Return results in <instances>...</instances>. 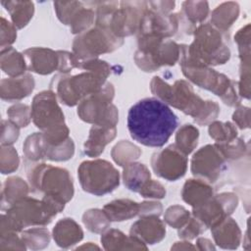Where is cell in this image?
<instances>
[{
	"label": "cell",
	"mask_w": 251,
	"mask_h": 251,
	"mask_svg": "<svg viewBox=\"0 0 251 251\" xmlns=\"http://www.w3.org/2000/svg\"><path fill=\"white\" fill-rule=\"evenodd\" d=\"M126 124L132 139L144 146L162 147L177 127L178 119L169 105L148 97L129 108Z\"/></svg>",
	"instance_id": "obj_1"
},
{
	"label": "cell",
	"mask_w": 251,
	"mask_h": 251,
	"mask_svg": "<svg viewBox=\"0 0 251 251\" xmlns=\"http://www.w3.org/2000/svg\"><path fill=\"white\" fill-rule=\"evenodd\" d=\"M224 33L210 23L196 26L192 43L179 45V65L211 67L226 64L230 58V50L226 43Z\"/></svg>",
	"instance_id": "obj_2"
},
{
	"label": "cell",
	"mask_w": 251,
	"mask_h": 251,
	"mask_svg": "<svg viewBox=\"0 0 251 251\" xmlns=\"http://www.w3.org/2000/svg\"><path fill=\"white\" fill-rule=\"evenodd\" d=\"M25 171L32 192L42 193L43 197L62 205L72 200L75 193L74 182L67 169L28 161Z\"/></svg>",
	"instance_id": "obj_3"
},
{
	"label": "cell",
	"mask_w": 251,
	"mask_h": 251,
	"mask_svg": "<svg viewBox=\"0 0 251 251\" xmlns=\"http://www.w3.org/2000/svg\"><path fill=\"white\" fill-rule=\"evenodd\" d=\"M1 216L0 233L18 232L28 226H44L49 225L62 210L46 199H35L25 196L6 210Z\"/></svg>",
	"instance_id": "obj_4"
},
{
	"label": "cell",
	"mask_w": 251,
	"mask_h": 251,
	"mask_svg": "<svg viewBox=\"0 0 251 251\" xmlns=\"http://www.w3.org/2000/svg\"><path fill=\"white\" fill-rule=\"evenodd\" d=\"M31 121L41 129L46 142L50 145H60L70 136V129L65 124V116L58 104L56 93L43 90L37 93L31 103Z\"/></svg>",
	"instance_id": "obj_5"
},
{
	"label": "cell",
	"mask_w": 251,
	"mask_h": 251,
	"mask_svg": "<svg viewBox=\"0 0 251 251\" xmlns=\"http://www.w3.org/2000/svg\"><path fill=\"white\" fill-rule=\"evenodd\" d=\"M163 102L192 117L199 126L210 125L220 114V106L217 102L203 100L184 79L176 80L173 85L169 84Z\"/></svg>",
	"instance_id": "obj_6"
},
{
	"label": "cell",
	"mask_w": 251,
	"mask_h": 251,
	"mask_svg": "<svg viewBox=\"0 0 251 251\" xmlns=\"http://www.w3.org/2000/svg\"><path fill=\"white\" fill-rule=\"evenodd\" d=\"M179 44L155 34L137 35L134 53L136 66L144 72H155L163 66H174L179 60Z\"/></svg>",
	"instance_id": "obj_7"
},
{
	"label": "cell",
	"mask_w": 251,
	"mask_h": 251,
	"mask_svg": "<svg viewBox=\"0 0 251 251\" xmlns=\"http://www.w3.org/2000/svg\"><path fill=\"white\" fill-rule=\"evenodd\" d=\"M106 82V78L87 71L75 75L58 74L53 77L50 89L56 93L61 103L74 107L87 96L100 91Z\"/></svg>",
	"instance_id": "obj_8"
},
{
	"label": "cell",
	"mask_w": 251,
	"mask_h": 251,
	"mask_svg": "<svg viewBox=\"0 0 251 251\" xmlns=\"http://www.w3.org/2000/svg\"><path fill=\"white\" fill-rule=\"evenodd\" d=\"M77 176L82 190L95 196L111 193L120 185V173L110 162L103 159L80 163Z\"/></svg>",
	"instance_id": "obj_9"
},
{
	"label": "cell",
	"mask_w": 251,
	"mask_h": 251,
	"mask_svg": "<svg viewBox=\"0 0 251 251\" xmlns=\"http://www.w3.org/2000/svg\"><path fill=\"white\" fill-rule=\"evenodd\" d=\"M183 75L197 86L213 92L230 107L240 105L236 82L210 67L180 66Z\"/></svg>",
	"instance_id": "obj_10"
},
{
	"label": "cell",
	"mask_w": 251,
	"mask_h": 251,
	"mask_svg": "<svg viewBox=\"0 0 251 251\" xmlns=\"http://www.w3.org/2000/svg\"><path fill=\"white\" fill-rule=\"evenodd\" d=\"M115 96L114 85L106 82L100 91L81 100L77 105L80 120L92 125L117 126L119 111L112 103Z\"/></svg>",
	"instance_id": "obj_11"
},
{
	"label": "cell",
	"mask_w": 251,
	"mask_h": 251,
	"mask_svg": "<svg viewBox=\"0 0 251 251\" xmlns=\"http://www.w3.org/2000/svg\"><path fill=\"white\" fill-rule=\"evenodd\" d=\"M123 44V38L116 36L107 28L95 25L75 37L73 53L80 61L89 60L114 52Z\"/></svg>",
	"instance_id": "obj_12"
},
{
	"label": "cell",
	"mask_w": 251,
	"mask_h": 251,
	"mask_svg": "<svg viewBox=\"0 0 251 251\" xmlns=\"http://www.w3.org/2000/svg\"><path fill=\"white\" fill-rule=\"evenodd\" d=\"M226 160L215 144H207L193 154L190 171L195 177L213 184L226 170Z\"/></svg>",
	"instance_id": "obj_13"
},
{
	"label": "cell",
	"mask_w": 251,
	"mask_h": 251,
	"mask_svg": "<svg viewBox=\"0 0 251 251\" xmlns=\"http://www.w3.org/2000/svg\"><path fill=\"white\" fill-rule=\"evenodd\" d=\"M238 197L233 192L214 194L204 204L192 208V216L198 219L207 228L219 225L236 209Z\"/></svg>",
	"instance_id": "obj_14"
},
{
	"label": "cell",
	"mask_w": 251,
	"mask_h": 251,
	"mask_svg": "<svg viewBox=\"0 0 251 251\" xmlns=\"http://www.w3.org/2000/svg\"><path fill=\"white\" fill-rule=\"evenodd\" d=\"M187 164V156L175 144L155 152L151 157V167L155 175L168 181L182 177L186 173Z\"/></svg>",
	"instance_id": "obj_15"
},
{
	"label": "cell",
	"mask_w": 251,
	"mask_h": 251,
	"mask_svg": "<svg viewBox=\"0 0 251 251\" xmlns=\"http://www.w3.org/2000/svg\"><path fill=\"white\" fill-rule=\"evenodd\" d=\"M179 26L178 14H163L147 7L140 22L137 35L155 34L163 38L175 35Z\"/></svg>",
	"instance_id": "obj_16"
},
{
	"label": "cell",
	"mask_w": 251,
	"mask_h": 251,
	"mask_svg": "<svg viewBox=\"0 0 251 251\" xmlns=\"http://www.w3.org/2000/svg\"><path fill=\"white\" fill-rule=\"evenodd\" d=\"M27 70L38 75H50L59 69V53L50 48L31 47L23 52Z\"/></svg>",
	"instance_id": "obj_17"
},
{
	"label": "cell",
	"mask_w": 251,
	"mask_h": 251,
	"mask_svg": "<svg viewBox=\"0 0 251 251\" xmlns=\"http://www.w3.org/2000/svg\"><path fill=\"white\" fill-rule=\"evenodd\" d=\"M129 234L143 242L153 245L161 242L166 236L165 223L159 216H145L134 222L129 229Z\"/></svg>",
	"instance_id": "obj_18"
},
{
	"label": "cell",
	"mask_w": 251,
	"mask_h": 251,
	"mask_svg": "<svg viewBox=\"0 0 251 251\" xmlns=\"http://www.w3.org/2000/svg\"><path fill=\"white\" fill-rule=\"evenodd\" d=\"M35 81L30 74L1 79L0 96L8 102H18L27 97L34 89Z\"/></svg>",
	"instance_id": "obj_19"
},
{
	"label": "cell",
	"mask_w": 251,
	"mask_h": 251,
	"mask_svg": "<svg viewBox=\"0 0 251 251\" xmlns=\"http://www.w3.org/2000/svg\"><path fill=\"white\" fill-rule=\"evenodd\" d=\"M117 135V127L113 126L92 125L88 137L83 144L84 154L95 158L100 156L106 147Z\"/></svg>",
	"instance_id": "obj_20"
},
{
	"label": "cell",
	"mask_w": 251,
	"mask_h": 251,
	"mask_svg": "<svg viewBox=\"0 0 251 251\" xmlns=\"http://www.w3.org/2000/svg\"><path fill=\"white\" fill-rule=\"evenodd\" d=\"M215 243L223 249H236L241 241V230L230 217L211 228Z\"/></svg>",
	"instance_id": "obj_21"
},
{
	"label": "cell",
	"mask_w": 251,
	"mask_h": 251,
	"mask_svg": "<svg viewBox=\"0 0 251 251\" xmlns=\"http://www.w3.org/2000/svg\"><path fill=\"white\" fill-rule=\"evenodd\" d=\"M56 244L61 248H70L83 238V231L80 226L71 218H64L57 222L52 230Z\"/></svg>",
	"instance_id": "obj_22"
},
{
	"label": "cell",
	"mask_w": 251,
	"mask_h": 251,
	"mask_svg": "<svg viewBox=\"0 0 251 251\" xmlns=\"http://www.w3.org/2000/svg\"><path fill=\"white\" fill-rule=\"evenodd\" d=\"M101 234L100 240L105 250H147L146 244L119 229L109 227Z\"/></svg>",
	"instance_id": "obj_23"
},
{
	"label": "cell",
	"mask_w": 251,
	"mask_h": 251,
	"mask_svg": "<svg viewBox=\"0 0 251 251\" xmlns=\"http://www.w3.org/2000/svg\"><path fill=\"white\" fill-rule=\"evenodd\" d=\"M214 195V187L200 178L187 179L181 190L182 200L192 208L207 202Z\"/></svg>",
	"instance_id": "obj_24"
},
{
	"label": "cell",
	"mask_w": 251,
	"mask_h": 251,
	"mask_svg": "<svg viewBox=\"0 0 251 251\" xmlns=\"http://www.w3.org/2000/svg\"><path fill=\"white\" fill-rule=\"evenodd\" d=\"M102 210L110 222H124L138 216L139 203L121 198L107 203Z\"/></svg>",
	"instance_id": "obj_25"
},
{
	"label": "cell",
	"mask_w": 251,
	"mask_h": 251,
	"mask_svg": "<svg viewBox=\"0 0 251 251\" xmlns=\"http://www.w3.org/2000/svg\"><path fill=\"white\" fill-rule=\"evenodd\" d=\"M123 168V181L125 186L130 191L138 193L151 178L149 169L142 163L133 161L126 164Z\"/></svg>",
	"instance_id": "obj_26"
},
{
	"label": "cell",
	"mask_w": 251,
	"mask_h": 251,
	"mask_svg": "<svg viewBox=\"0 0 251 251\" xmlns=\"http://www.w3.org/2000/svg\"><path fill=\"white\" fill-rule=\"evenodd\" d=\"M29 184L20 176H10L5 179L1 193V207L6 210L16 201L27 196Z\"/></svg>",
	"instance_id": "obj_27"
},
{
	"label": "cell",
	"mask_w": 251,
	"mask_h": 251,
	"mask_svg": "<svg viewBox=\"0 0 251 251\" xmlns=\"http://www.w3.org/2000/svg\"><path fill=\"white\" fill-rule=\"evenodd\" d=\"M239 15V5L236 2H224L217 6L211 14V25L222 32H226Z\"/></svg>",
	"instance_id": "obj_28"
},
{
	"label": "cell",
	"mask_w": 251,
	"mask_h": 251,
	"mask_svg": "<svg viewBox=\"0 0 251 251\" xmlns=\"http://www.w3.org/2000/svg\"><path fill=\"white\" fill-rule=\"evenodd\" d=\"M1 4L10 14L16 28H24L33 17L34 4L31 1H1Z\"/></svg>",
	"instance_id": "obj_29"
},
{
	"label": "cell",
	"mask_w": 251,
	"mask_h": 251,
	"mask_svg": "<svg viewBox=\"0 0 251 251\" xmlns=\"http://www.w3.org/2000/svg\"><path fill=\"white\" fill-rule=\"evenodd\" d=\"M0 63L2 71L8 75L9 77L23 75L27 70L26 62L23 53L18 52L12 46L1 49Z\"/></svg>",
	"instance_id": "obj_30"
},
{
	"label": "cell",
	"mask_w": 251,
	"mask_h": 251,
	"mask_svg": "<svg viewBox=\"0 0 251 251\" xmlns=\"http://www.w3.org/2000/svg\"><path fill=\"white\" fill-rule=\"evenodd\" d=\"M209 15V4L206 1H185L182 11L178 13L180 20L189 23V25L201 24Z\"/></svg>",
	"instance_id": "obj_31"
},
{
	"label": "cell",
	"mask_w": 251,
	"mask_h": 251,
	"mask_svg": "<svg viewBox=\"0 0 251 251\" xmlns=\"http://www.w3.org/2000/svg\"><path fill=\"white\" fill-rule=\"evenodd\" d=\"M199 130L196 126L186 124L180 126L176 133V142L174 143L186 156L194 151L198 144Z\"/></svg>",
	"instance_id": "obj_32"
},
{
	"label": "cell",
	"mask_w": 251,
	"mask_h": 251,
	"mask_svg": "<svg viewBox=\"0 0 251 251\" xmlns=\"http://www.w3.org/2000/svg\"><path fill=\"white\" fill-rule=\"evenodd\" d=\"M26 248L31 250H41L50 243V233L46 227L35 226L23 229L20 233Z\"/></svg>",
	"instance_id": "obj_33"
},
{
	"label": "cell",
	"mask_w": 251,
	"mask_h": 251,
	"mask_svg": "<svg viewBox=\"0 0 251 251\" xmlns=\"http://www.w3.org/2000/svg\"><path fill=\"white\" fill-rule=\"evenodd\" d=\"M95 21V11L87 3H82V6L75 13L68 25H70L71 31L74 34H80L90 28L91 25Z\"/></svg>",
	"instance_id": "obj_34"
},
{
	"label": "cell",
	"mask_w": 251,
	"mask_h": 251,
	"mask_svg": "<svg viewBox=\"0 0 251 251\" xmlns=\"http://www.w3.org/2000/svg\"><path fill=\"white\" fill-rule=\"evenodd\" d=\"M23 151L27 161L40 162L45 160V139L42 132L28 135L23 145Z\"/></svg>",
	"instance_id": "obj_35"
},
{
	"label": "cell",
	"mask_w": 251,
	"mask_h": 251,
	"mask_svg": "<svg viewBox=\"0 0 251 251\" xmlns=\"http://www.w3.org/2000/svg\"><path fill=\"white\" fill-rule=\"evenodd\" d=\"M140 155V148L128 140H121L113 147L111 151L113 160L121 167H124L126 164L137 160Z\"/></svg>",
	"instance_id": "obj_36"
},
{
	"label": "cell",
	"mask_w": 251,
	"mask_h": 251,
	"mask_svg": "<svg viewBox=\"0 0 251 251\" xmlns=\"http://www.w3.org/2000/svg\"><path fill=\"white\" fill-rule=\"evenodd\" d=\"M82 223L86 228L94 233H103L110 227V221L100 209H89L82 215Z\"/></svg>",
	"instance_id": "obj_37"
},
{
	"label": "cell",
	"mask_w": 251,
	"mask_h": 251,
	"mask_svg": "<svg viewBox=\"0 0 251 251\" xmlns=\"http://www.w3.org/2000/svg\"><path fill=\"white\" fill-rule=\"evenodd\" d=\"M45 139V138H44ZM75 154V143L69 137L64 143L60 145H50L45 140V160L62 162L73 158Z\"/></svg>",
	"instance_id": "obj_38"
},
{
	"label": "cell",
	"mask_w": 251,
	"mask_h": 251,
	"mask_svg": "<svg viewBox=\"0 0 251 251\" xmlns=\"http://www.w3.org/2000/svg\"><path fill=\"white\" fill-rule=\"evenodd\" d=\"M209 135L216 142H226L237 137L236 126L230 122L214 121L209 125Z\"/></svg>",
	"instance_id": "obj_39"
},
{
	"label": "cell",
	"mask_w": 251,
	"mask_h": 251,
	"mask_svg": "<svg viewBox=\"0 0 251 251\" xmlns=\"http://www.w3.org/2000/svg\"><path fill=\"white\" fill-rule=\"evenodd\" d=\"M215 145L226 160H238L249 150L244 140L238 137L226 142H216Z\"/></svg>",
	"instance_id": "obj_40"
},
{
	"label": "cell",
	"mask_w": 251,
	"mask_h": 251,
	"mask_svg": "<svg viewBox=\"0 0 251 251\" xmlns=\"http://www.w3.org/2000/svg\"><path fill=\"white\" fill-rule=\"evenodd\" d=\"M191 217L190 212L183 206L173 205L170 206L164 215V221L174 228H180Z\"/></svg>",
	"instance_id": "obj_41"
},
{
	"label": "cell",
	"mask_w": 251,
	"mask_h": 251,
	"mask_svg": "<svg viewBox=\"0 0 251 251\" xmlns=\"http://www.w3.org/2000/svg\"><path fill=\"white\" fill-rule=\"evenodd\" d=\"M8 120L19 127H25L31 121V109L24 103H16L7 110Z\"/></svg>",
	"instance_id": "obj_42"
},
{
	"label": "cell",
	"mask_w": 251,
	"mask_h": 251,
	"mask_svg": "<svg viewBox=\"0 0 251 251\" xmlns=\"http://www.w3.org/2000/svg\"><path fill=\"white\" fill-rule=\"evenodd\" d=\"M0 165L3 175L12 174L18 170L20 158L18 152L13 146H1L0 150Z\"/></svg>",
	"instance_id": "obj_43"
},
{
	"label": "cell",
	"mask_w": 251,
	"mask_h": 251,
	"mask_svg": "<svg viewBox=\"0 0 251 251\" xmlns=\"http://www.w3.org/2000/svg\"><path fill=\"white\" fill-rule=\"evenodd\" d=\"M83 2L79 1H69V2H62L57 1L54 2V8L57 14L58 19L64 25H69L71 19L75 15V13L82 6Z\"/></svg>",
	"instance_id": "obj_44"
},
{
	"label": "cell",
	"mask_w": 251,
	"mask_h": 251,
	"mask_svg": "<svg viewBox=\"0 0 251 251\" xmlns=\"http://www.w3.org/2000/svg\"><path fill=\"white\" fill-rule=\"evenodd\" d=\"M207 227L194 216H191L186 224L178 228V237L182 240H191L196 238L198 235L202 234Z\"/></svg>",
	"instance_id": "obj_45"
},
{
	"label": "cell",
	"mask_w": 251,
	"mask_h": 251,
	"mask_svg": "<svg viewBox=\"0 0 251 251\" xmlns=\"http://www.w3.org/2000/svg\"><path fill=\"white\" fill-rule=\"evenodd\" d=\"M79 69L87 71V72H92L104 78L107 79L109 75L111 74V67L110 65L102 61L98 58L94 59H89V60H83L80 61L79 63Z\"/></svg>",
	"instance_id": "obj_46"
},
{
	"label": "cell",
	"mask_w": 251,
	"mask_h": 251,
	"mask_svg": "<svg viewBox=\"0 0 251 251\" xmlns=\"http://www.w3.org/2000/svg\"><path fill=\"white\" fill-rule=\"evenodd\" d=\"M1 128V146H10L18 140L20 127L16 124L10 120H2Z\"/></svg>",
	"instance_id": "obj_47"
},
{
	"label": "cell",
	"mask_w": 251,
	"mask_h": 251,
	"mask_svg": "<svg viewBox=\"0 0 251 251\" xmlns=\"http://www.w3.org/2000/svg\"><path fill=\"white\" fill-rule=\"evenodd\" d=\"M21 235L18 232L0 233V250H25Z\"/></svg>",
	"instance_id": "obj_48"
},
{
	"label": "cell",
	"mask_w": 251,
	"mask_h": 251,
	"mask_svg": "<svg viewBox=\"0 0 251 251\" xmlns=\"http://www.w3.org/2000/svg\"><path fill=\"white\" fill-rule=\"evenodd\" d=\"M144 198H153V199H163L166 197V188L165 186L155 179H149L145 185L138 192Z\"/></svg>",
	"instance_id": "obj_49"
},
{
	"label": "cell",
	"mask_w": 251,
	"mask_h": 251,
	"mask_svg": "<svg viewBox=\"0 0 251 251\" xmlns=\"http://www.w3.org/2000/svg\"><path fill=\"white\" fill-rule=\"evenodd\" d=\"M17 39V28L16 26L7 21L4 17H1V49L11 47V45Z\"/></svg>",
	"instance_id": "obj_50"
},
{
	"label": "cell",
	"mask_w": 251,
	"mask_h": 251,
	"mask_svg": "<svg viewBox=\"0 0 251 251\" xmlns=\"http://www.w3.org/2000/svg\"><path fill=\"white\" fill-rule=\"evenodd\" d=\"M59 69L60 74H69L73 69H79L80 60H78L75 55L72 52L59 50Z\"/></svg>",
	"instance_id": "obj_51"
},
{
	"label": "cell",
	"mask_w": 251,
	"mask_h": 251,
	"mask_svg": "<svg viewBox=\"0 0 251 251\" xmlns=\"http://www.w3.org/2000/svg\"><path fill=\"white\" fill-rule=\"evenodd\" d=\"M232 121L234 125L240 129H246L250 127V109L245 106L238 105L234 113L232 114Z\"/></svg>",
	"instance_id": "obj_52"
},
{
	"label": "cell",
	"mask_w": 251,
	"mask_h": 251,
	"mask_svg": "<svg viewBox=\"0 0 251 251\" xmlns=\"http://www.w3.org/2000/svg\"><path fill=\"white\" fill-rule=\"evenodd\" d=\"M163 212V206L158 201H143L139 203V217L160 216Z\"/></svg>",
	"instance_id": "obj_53"
},
{
	"label": "cell",
	"mask_w": 251,
	"mask_h": 251,
	"mask_svg": "<svg viewBox=\"0 0 251 251\" xmlns=\"http://www.w3.org/2000/svg\"><path fill=\"white\" fill-rule=\"evenodd\" d=\"M146 3L150 10L163 14H171V11L174 10L176 6L175 1H149Z\"/></svg>",
	"instance_id": "obj_54"
},
{
	"label": "cell",
	"mask_w": 251,
	"mask_h": 251,
	"mask_svg": "<svg viewBox=\"0 0 251 251\" xmlns=\"http://www.w3.org/2000/svg\"><path fill=\"white\" fill-rule=\"evenodd\" d=\"M196 249L198 250H215V246L211 240L204 237L197 238L196 241Z\"/></svg>",
	"instance_id": "obj_55"
},
{
	"label": "cell",
	"mask_w": 251,
	"mask_h": 251,
	"mask_svg": "<svg viewBox=\"0 0 251 251\" xmlns=\"http://www.w3.org/2000/svg\"><path fill=\"white\" fill-rule=\"evenodd\" d=\"M172 250H188V249H196V246H194L192 243L188 242V240H183V241H178L176 242L172 247Z\"/></svg>",
	"instance_id": "obj_56"
},
{
	"label": "cell",
	"mask_w": 251,
	"mask_h": 251,
	"mask_svg": "<svg viewBox=\"0 0 251 251\" xmlns=\"http://www.w3.org/2000/svg\"><path fill=\"white\" fill-rule=\"evenodd\" d=\"M77 249H99V246L93 244L92 242H87L86 244L77 247Z\"/></svg>",
	"instance_id": "obj_57"
}]
</instances>
